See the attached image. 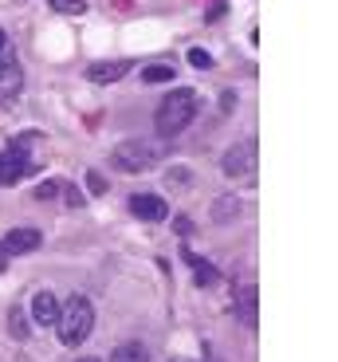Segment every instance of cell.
Returning <instances> with one entry per match:
<instances>
[{
    "mask_svg": "<svg viewBox=\"0 0 338 362\" xmlns=\"http://www.w3.org/2000/svg\"><path fill=\"white\" fill-rule=\"evenodd\" d=\"M8 52V36H4V28H0V55Z\"/></svg>",
    "mask_w": 338,
    "mask_h": 362,
    "instance_id": "cb8c5ba5",
    "label": "cell"
},
{
    "mask_svg": "<svg viewBox=\"0 0 338 362\" xmlns=\"http://www.w3.org/2000/svg\"><path fill=\"white\" fill-rule=\"evenodd\" d=\"M110 362H150V351L142 343H122L119 351L110 354Z\"/></svg>",
    "mask_w": 338,
    "mask_h": 362,
    "instance_id": "4fadbf2b",
    "label": "cell"
},
{
    "mask_svg": "<svg viewBox=\"0 0 338 362\" xmlns=\"http://www.w3.org/2000/svg\"><path fill=\"white\" fill-rule=\"evenodd\" d=\"M8 331H12V339L32 335V327H28V319H24V308H8Z\"/></svg>",
    "mask_w": 338,
    "mask_h": 362,
    "instance_id": "9a60e30c",
    "label": "cell"
},
{
    "mask_svg": "<svg viewBox=\"0 0 338 362\" xmlns=\"http://www.w3.org/2000/svg\"><path fill=\"white\" fill-rule=\"evenodd\" d=\"M197 107H201L197 90L174 87V90H169V95L162 99V107H157V134H162V138L181 134V130L189 127L193 118H197Z\"/></svg>",
    "mask_w": 338,
    "mask_h": 362,
    "instance_id": "6da1fadb",
    "label": "cell"
},
{
    "mask_svg": "<svg viewBox=\"0 0 338 362\" xmlns=\"http://www.w3.org/2000/svg\"><path fill=\"white\" fill-rule=\"evenodd\" d=\"M181 260H185V264H189V268H193V276H197V284H201V288H209V284H217V276H220V272L212 268V264L205 260V256H197V252H193L189 245L181 248Z\"/></svg>",
    "mask_w": 338,
    "mask_h": 362,
    "instance_id": "8fae6325",
    "label": "cell"
},
{
    "mask_svg": "<svg viewBox=\"0 0 338 362\" xmlns=\"http://www.w3.org/2000/svg\"><path fill=\"white\" fill-rule=\"evenodd\" d=\"M36 134H24L16 142H8V150L0 154V185H16L24 173H32V154H28L24 146L32 142Z\"/></svg>",
    "mask_w": 338,
    "mask_h": 362,
    "instance_id": "3957f363",
    "label": "cell"
},
{
    "mask_svg": "<svg viewBox=\"0 0 338 362\" xmlns=\"http://www.w3.org/2000/svg\"><path fill=\"white\" fill-rule=\"evenodd\" d=\"M87 189H91L95 197H102V193H107V181H102L99 173H87Z\"/></svg>",
    "mask_w": 338,
    "mask_h": 362,
    "instance_id": "ffe728a7",
    "label": "cell"
},
{
    "mask_svg": "<svg viewBox=\"0 0 338 362\" xmlns=\"http://www.w3.org/2000/svg\"><path fill=\"white\" fill-rule=\"evenodd\" d=\"M40 245H44L40 228H8L4 240H0V248H4L8 256H28V252H36Z\"/></svg>",
    "mask_w": 338,
    "mask_h": 362,
    "instance_id": "52a82bcc",
    "label": "cell"
},
{
    "mask_svg": "<svg viewBox=\"0 0 338 362\" xmlns=\"http://www.w3.org/2000/svg\"><path fill=\"white\" fill-rule=\"evenodd\" d=\"M20 87H24V71H20V64L4 52L0 55V107H12V103L20 99Z\"/></svg>",
    "mask_w": 338,
    "mask_h": 362,
    "instance_id": "5b68a950",
    "label": "cell"
},
{
    "mask_svg": "<svg viewBox=\"0 0 338 362\" xmlns=\"http://www.w3.org/2000/svg\"><path fill=\"white\" fill-rule=\"evenodd\" d=\"M47 4H52L55 12H64V16H79V12L87 8L83 0H47Z\"/></svg>",
    "mask_w": 338,
    "mask_h": 362,
    "instance_id": "e0dca14e",
    "label": "cell"
},
{
    "mask_svg": "<svg viewBox=\"0 0 338 362\" xmlns=\"http://www.w3.org/2000/svg\"><path fill=\"white\" fill-rule=\"evenodd\" d=\"M240 319H244L248 327H256V288H252V284L240 288Z\"/></svg>",
    "mask_w": 338,
    "mask_h": 362,
    "instance_id": "7c38bea8",
    "label": "cell"
},
{
    "mask_svg": "<svg viewBox=\"0 0 338 362\" xmlns=\"http://www.w3.org/2000/svg\"><path fill=\"white\" fill-rule=\"evenodd\" d=\"M64 197H67V205H83V193L75 189V185H67V189H64Z\"/></svg>",
    "mask_w": 338,
    "mask_h": 362,
    "instance_id": "7402d4cb",
    "label": "cell"
},
{
    "mask_svg": "<svg viewBox=\"0 0 338 362\" xmlns=\"http://www.w3.org/2000/svg\"><path fill=\"white\" fill-rule=\"evenodd\" d=\"M130 213H134L138 221H165L169 217V205H165L162 197H154V193H134V197H130Z\"/></svg>",
    "mask_w": 338,
    "mask_h": 362,
    "instance_id": "ba28073f",
    "label": "cell"
},
{
    "mask_svg": "<svg viewBox=\"0 0 338 362\" xmlns=\"http://www.w3.org/2000/svg\"><path fill=\"white\" fill-rule=\"evenodd\" d=\"M174 75H177L174 64H150V67H142V83H174Z\"/></svg>",
    "mask_w": 338,
    "mask_h": 362,
    "instance_id": "5bb4252c",
    "label": "cell"
},
{
    "mask_svg": "<svg viewBox=\"0 0 338 362\" xmlns=\"http://www.w3.org/2000/svg\"><path fill=\"white\" fill-rule=\"evenodd\" d=\"M8 268V252H4V248H0V272Z\"/></svg>",
    "mask_w": 338,
    "mask_h": 362,
    "instance_id": "d4e9b609",
    "label": "cell"
},
{
    "mask_svg": "<svg viewBox=\"0 0 338 362\" xmlns=\"http://www.w3.org/2000/svg\"><path fill=\"white\" fill-rule=\"evenodd\" d=\"M55 327H59V343L64 346H79L87 343V335H91L95 327V308L87 296H71L59 308V319H55Z\"/></svg>",
    "mask_w": 338,
    "mask_h": 362,
    "instance_id": "7a4b0ae2",
    "label": "cell"
},
{
    "mask_svg": "<svg viewBox=\"0 0 338 362\" xmlns=\"http://www.w3.org/2000/svg\"><path fill=\"white\" fill-rule=\"evenodd\" d=\"M220 170L229 173V177H248V173L256 170V142H240V146H232L229 154L220 158Z\"/></svg>",
    "mask_w": 338,
    "mask_h": 362,
    "instance_id": "8992f818",
    "label": "cell"
},
{
    "mask_svg": "<svg viewBox=\"0 0 338 362\" xmlns=\"http://www.w3.org/2000/svg\"><path fill=\"white\" fill-rule=\"evenodd\" d=\"M114 165L119 170H126V173H142V170H150V165L157 162V154L150 150L146 142H122V146H114Z\"/></svg>",
    "mask_w": 338,
    "mask_h": 362,
    "instance_id": "277c9868",
    "label": "cell"
},
{
    "mask_svg": "<svg viewBox=\"0 0 338 362\" xmlns=\"http://www.w3.org/2000/svg\"><path fill=\"white\" fill-rule=\"evenodd\" d=\"M130 59H107V64H91L87 67V79L91 83H119L122 75H130Z\"/></svg>",
    "mask_w": 338,
    "mask_h": 362,
    "instance_id": "30bf717a",
    "label": "cell"
},
{
    "mask_svg": "<svg viewBox=\"0 0 338 362\" xmlns=\"http://www.w3.org/2000/svg\"><path fill=\"white\" fill-rule=\"evenodd\" d=\"M55 193H59V181H44V185L36 189V201H52Z\"/></svg>",
    "mask_w": 338,
    "mask_h": 362,
    "instance_id": "d6986e66",
    "label": "cell"
},
{
    "mask_svg": "<svg viewBox=\"0 0 338 362\" xmlns=\"http://www.w3.org/2000/svg\"><path fill=\"white\" fill-rule=\"evenodd\" d=\"M174 228L185 236V233H193V221H189V217H177V221H174Z\"/></svg>",
    "mask_w": 338,
    "mask_h": 362,
    "instance_id": "603a6c76",
    "label": "cell"
},
{
    "mask_svg": "<svg viewBox=\"0 0 338 362\" xmlns=\"http://www.w3.org/2000/svg\"><path fill=\"white\" fill-rule=\"evenodd\" d=\"M174 177V189H189V170H169Z\"/></svg>",
    "mask_w": 338,
    "mask_h": 362,
    "instance_id": "44dd1931",
    "label": "cell"
},
{
    "mask_svg": "<svg viewBox=\"0 0 338 362\" xmlns=\"http://www.w3.org/2000/svg\"><path fill=\"white\" fill-rule=\"evenodd\" d=\"M28 311H32V323L36 327H55V319H59V299L52 291H36L32 303H28Z\"/></svg>",
    "mask_w": 338,
    "mask_h": 362,
    "instance_id": "9c48e42d",
    "label": "cell"
},
{
    "mask_svg": "<svg viewBox=\"0 0 338 362\" xmlns=\"http://www.w3.org/2000/svg\"><path fill=\"white\" fill-rule=\"evenodd\" d=\"M236 209H240V201H236V197H220L217 205H212V221H217V225H224V221L236 217Z\"/></svg>",
    "mask_w": 338,
    "mask_h": 362,
    "instance_id": "2e32d148",
    "label": "cell"
},
{
    "mask_svg": "<svg viewBox=\"0 0 338 362\" xmlns=\"http://www.w3.org/2000/svg\"><path fill=\"white\" fill-rule=\"evenodd\" d=\"M174 362H185V358H174Z\"/></svg>",
    "mask_w": 338,
    "mask_h": 362,
    "instance_id": "4316f807",
    "label": "cell"
},
{
    "mask_svg": "<svg viewBox=\"0 0 338 362\" xmlns=\"http://www.w3.org/2000/svg\"><path fill=\"white\" fill-rule=\"evenodd\" d=\"M189 64L193 67H212V55L205 47H189Z\"/></svg>",
    "mask_w": 338,
    "mask_h": 362,
    "instance_id": "ac0fdd59",
    "label": "cell"
},
{
    "mask_svg": "<svg viewBox=\"0 0 338 362\" xmlns=\"http://www.w3.org/2000/svg\"><path fill=\"white\" fill-rule=\"evenodd\" d=\"M79 362H99V358H79Z\"/></svg>",
    "mask_w": 338,
    "mask_h": 362,
    "instance_id": "484cf974",
    "label": "cell"
}]
</instances>
